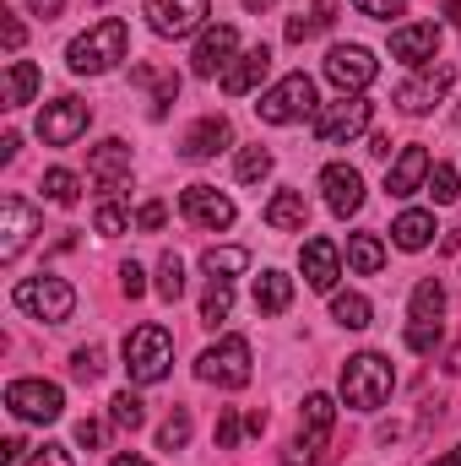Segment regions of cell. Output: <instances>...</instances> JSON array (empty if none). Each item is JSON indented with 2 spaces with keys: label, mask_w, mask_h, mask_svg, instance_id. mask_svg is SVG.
Wrapping results in <instances>:
<instances>
[{
  "label": "cell",
  "mask_w": 461,
  "mask_h": 466,
  "mask_svg": "<svg viewBox=\"0 0 461 466\" xmlns=\"http://www.w3.org/2000/svg\"><path fill=\"white\" fill-rule=\"evenodd\" d=\"M396 390V369L380 352H353L343 363V401L353 412H380Z\"/></svg>",
  "instance_id": "6da1fadb"
},
{
  "label": "cell",
  "mask_w": 461,
  "mask_h": 466,
  "mask_svg": "<svg viewBox=\"0 0 461 466\" xmlns=\"http://www.w3.org/2000/svg\"><path fill=\"white\" fill-rule=\"evenodd\" d=\"M125 44H130L125 22H119V16H104L98 27H87L82 38H71L66 66H71L77 76H104V71H115L119 60H125Z\"/></svg>",
  "instance_id": "7a4b0ae2"
},
{
  "label": "cell",
  "mask_w": 461,
  "mask_h": 466,
  "mask_svg": "<svg viewBox=\"0 0 461 466\" xmlns=\"http://www.w3.org/2000/svg\"><path fill=\"white\" fill-rule=\"evenodd\" d=\"M125 374H130V385H158L163 374H169V363H174V337L163 331V326H136L130 337H125Z\"/></svg>",
  "instance_id": "3957f363"
},
{
  "label": "cell",
  "mask_w": 461,
  "mask_h": 466,
  "mask_svg": "<svg viewBox=\"0 0 461 466\" xmlns=\"http://www.w3.org/2000/svg\"><path fill=\"white\" fill-rule=\"evenodd\" d=\"M11 304H16L22 315L44 320V326H60V320H71V309H77V288H71L66 277H27V282L11 288Z\"/></svg>",
  "instance_id": "277c9868"
},
{
  "label": "cell",
  "mask_w": 461,
  "mask_h": 466,
  "mask_svg": "<svg viewBox=\"0 0 461 466\" xmlns=\"http://www.w3.org/2000/svg\"><path fill=\"white\" fill-rule=\"evenodd\" d=\"M255 115L266 119V125H293V119H310V115H321V104H315V82H310L304 71H293V76H282L277 87H266V93H261V104H255Z\"/></svg>",
  "instance_id": "5b68a950"
},
{
  "label": "cell",
  "mask_w": 461,
  "mask_h": 466,
  "mask_svg": "<svg viewBox=\"0 0 461 466\" xmlns=\"http://www.w3.org/2000/svg\"><path fill=\"white\" fill-rule=\"evenodd\" d=\"M332 423H337V401H332L326 390H310V396H304V434L288 445V461L282 466H315L321 461V451H326V440H332Z\"/></svg>",
  "instance_id": "8992f818"
},
{
  "label": "cell",
  "mask_w": 461,
  "mask_h": 466,
  "mask_svg": "<svg viewBox=\"0 0 461 466\" xmlns=\"http://www.w3.org/2000/svg\"><path fill=\"white\" fill-rule=\"evenodd\" d=\"M369 115H374V104H369L364 93H343L337 104H326V109L315 115V141H321V147H343V141H353V136L369 130Z\"/></svg>",
  "instance_id": "52a82bcc"
},
{
  "label": "cell",
  "mask_w": 461,
  "mask_h": 466,
  "mask_svg": "<svg viewBox=\"0 0 461 466\" xmlns=\"http://www.w3.org/2000/svg\"><path fill=\"white\" fill-rule=\"evenodd\" d=\"M196 374H201L207 385H223V390L250 385V342H244V337H223L218 348H207L196 358Z\"/></svg>",
  "instance_id": "ba28073f"
},
{
  "label": "cell",
  "mask_w": 461,
  "mask_h": 466,
  "mask_svg": "<svg viewBox=\"0 0 461 466\" xmlns=\"http://www.w3.org/2000/svg\"><path fill=\"white\" fill-rule=\"evenodd\" d=\"M5 407L22 418V423H55L66 412V390L49 385V380H11L5 385Z\"/></svg>",
  "instance_id": "9c48e42d"
},
{
  "label": "cell",
  "mask_w": 461,
  "mask_h": 466,
  "mask_svg": "<svg viewBox=\"0 0 461 466\" xmlns=\"http://www.w3.org/2000/svg\"><path fill=\"white\" fill-rule=\"evenodd\" d=\"M141 11H147V22H152L158 38H190V33L207 27L212 0H147Z\"/></svg>",
  "instance_id": "30bf717a"
},
{
  "label": "cell",
  "mask_w": 461,
  "mask_h": 466,
  "mask_svg": "<svg viewBox=\"0 0 461 466\" xmlns=\"http://www.w3.org/2000/svg\"><path fill=\"white\" fill-rule=\"evenodd\" d=\"M374 55L364 49V44H332L326 49V82L337 87V93H364L369 82H374Z\"/></svg>",
  "instance_id": "8fae6325"
},
{
  "label": "cell",
  "mask_w": 461,
  "mask_h": 466,
  "mask_svg": "<svg viewBox=\"0 0 461 466\" xmlns=\"http://www.w3.org/2000/svg\"><path fill=\"white\" fill-rule=\"evenodd\" d=\"M87 119H93V109L82 98H55V104L38 109V136L49 147H71L77 136H87Z\"/></svg>",
  "instance_id": "7c38bea8"
},
{
  "label": "cell",
  "mask_w": 461,
  "mask_h": 466,
  "mask_svg": "<svg viewBox=\"0 0 461 466\" xmlns=\"http://www.w3.org/2000/svg\"><path fill=\"white\" fill-rule=\"evenodd\" d=\"M233 60H239V33H233L229 22L201 27V38H196V49H190V71H196V76H223Z\"/></svg>",
  "instance_id": "4fadbf2b"
},
{
  "label": "cell",
  "mask_w": 461,
  "mask_h": 466,
  "mask_svg": "<svg viewBox=\"0 0 461 466\" xmlns=\"http://www.w3.org/2000/svg\"><path fill=\"white\" fill-rule=\"evenodd\" d=\"M38 207H27L22 196H5L0 201V260H16L27 244H33V233H38Z\"/></svg>",
  "instance_id": "5bb4252c"
},
{
  "label": "cell",
  "mask_w": 461,
  "mask_h": 466,
  "mask_svg": "<svg viewBox=\"0 0 461 466\" xmlns=\"http://www.w3.org/2000/svg\"><path fill=\"white\" fill-rule=\"evenodd\" d=\"M179 212L196 223V228H233V201L218 190V185H185V196H179Z\"/></svg>",
  "instance_id": "9a60e30c"
},
{
  "label": "cell",
  "mask_w": 461,
  "mask_h": 466,
  "mask_svg": "<svg viewBox=\"0 0 461 466\" xmlns=\"http://www.w3.org/2000/svg\"><path fill=\"white\" fill-rule=\"evenodd\" d=\"M391 55H396L402 66L424 71V66L440 55V22H407V27H396V33H391Z\"/></svg>",
  "instance_id": "2e32d148"
},
{
  "label": "cell",
  "mask_w": 461,
  "mask_h": 466,
  "mask_svg": "<svg viewBox=\"0 0 461 466\" xmlns=\"http://www.w3.org/2000/svg\"><path fill=\"white\" fill-rule=\"evenodd\" d=\"M451 82H456V71L451 66H435V71H424V76H413V82H402L396 87V104H402V115H429L446 93H451Z\"/></svg>",
  "instance_id": "e0dca14e"
},
{
  "label": "cell",
  "mask_w": 461,
  "mask_h": 466,
  "mask_svg": "<svg viewBox=\"0 0 461 466\" xmlns=\"http://www.w3.org/2000/svg\"><path fill=\"white\" fill-rule=\"evenodd\" d=\"M429 168H435L429 147H402L396 163H391V174H385V196H418L429 185Z\"/></svg>",
  "instance_id": "ac0fdd59"
},
{
  "label": "cell",
  "mask_w": 461,
  "mask_h": 466,
  "mask_svg": "<svg viewBox=\"0 0 461 466\" xmlns=\"http://www.w3.org/2000/svg\"><path fill=\"white\" fill-rule=\"evenodd\" d=\"M321 190H326V207H332L337 218H353V212L364 207V174H358L353 163H332V168L321 174Z\"/></svg>",
  "instance_id": "d6986e66"
},
{
  "label": "cell",
  "mask_w": 461,
  "mask_h": 466,
  "mask_svg": "<svg viewBox=\"0 0 461 466\" xmlns=\"http://www.w3.org/2000/svg\"><path fill=\"white\" fill-rule=\"evenodd\" d=\"M304 282L315 288V293H332L337 288V277H343V249L332 244V238H304Z\"/></svg>",
  "instance_id": "ffe728a7"
},
{
  "label": "cell",
  "mask_w": 461,
  "mask_h": 466,
  "mask_svg": "<svg viewBox=\"0 0 461 466\" xmlns=\"http://www.w3.org/2000/svg\"><path fill=\"white\" fill-rule=\"evenodd\" d=\"M87 174L98 179V190H104V196H115L119 185H125V174H130V147H125L119 136L98 141V147H93V157H87Z\"/></svg>",
  "instance_id": "44dd1931"
},
{
  "label": "cell",
  "mask_w": 461,
  "mask_h": 466,
  "mask_svg": "<svg viewBox=\"0 0 461 466\" xmlns=\"http://www.w3.org/2000/svg\"><path fill=\"white\" fill-rule=\"evenodd\" d=\"M266 71H271V49H266V44H255V49H244L229 71H223V93H229V98L255 93V87L266 82Z\"/></svg>",
  "instance_id": "7402d4cb"
},
{
  "label": "cell",
  "mask_w": 461,
  "mask_h": 466,
  "mask_svg": "<svg viewBox=\"0 0 461 466\" xmlns=\"http://www.w3.org/2000/svg\"><path fill=\"white\" fill-rule=\"evenodd\" d=\"M229 141H233V125L223 115H207V119H196V125H190V136H185V147H179V152H185L190 163H207V157H218Z\"/></svg>",
  "instance_id": "603a6c76"
},
{
  "label": "cell",
  "mask_w": 461,
  "mask_h": 466,
  "mask_svg": "<svg viewBox=\"0 0 461 466\" xmlns=\"http://www.w3.org/2000/svg\"><path fill=\"white\" fill-rule=\"evenodd\" d=\"M304 223H310V201H304V190H277V196L266 201V228L299 233Z\"/></svg>",
  "instance_id": "cb8c5ba5"
},
{
  "label": "cell",
  "mask_w": 461,
  "mask_h": 466,
  "mask_svg": "<svg viewBox=\"0 0 461 466\" xmlns=\"http://www.w3.org/2000/svg\"><path fill=\"white\" fill-rule=\"evenodd\" d=\"M288 304H293V277L277 271V266H266V271L255 277V309H261V315H282Z\"/></svg>",
  "instance_id": "d4e9b609"
},
{
  "label": "cell",
  "mask_w": 461,
  "mask_h": 466,
  "mask_svg": "<svg viewBox=\"0 0 461 466\" xmlns=\"http://www.w3.org/2000/svg\"><path fill=\"white\" fill-rule=\"evenodd\" d=\"M435 212H424V207H413V212H402L396 223H391V238H396V249H429V238H435Z\"/></svg>",
  "instance_id": "484cf974"
},
{
  "label": "cell",
  "mask_w": 461,
  "mask_h": 466,
  "mask_svg": "<svg viewBox=\"0 0 461 466\" xmlns=\"http://www.w3.org/2000/svg\"><path fill=\"white\" fill-rule=\"evenodd\" d=\"M33 93H38V66L33 60H11L5 66V109L33 104Z\"/></svg>",
  "instance_id": "4316f807"
},
{
  "label": "cell",
  "mask_w": 461,
  "mask_h": 466,
  "mask_svg": "<svg viewBox=\"0 0 461 466\" xmlns=\"http://www.w3.org/2000/svg\"><path fill=\"white\" fill-rule=\"evenodd\" d=\"M347 266H353L358 277H374V271L385 266V244H380L374 233H353V238H347Z\"/></svg>",
  "instance_id": "83f0119b"
},
{
  "label": "cell",
  "mask_w": 461,
  "mask_h": 466,
  "mask_svg": "<svg viewBox=\"0 0 461 466\" xmlns=\"http://www.w3.org/2000/svg\"><path fill=\"white\" fill-rule=\"evenodd\" d=\"M244 266H250V249H239V244H223V249H207V255H201V271H207L212 282H233Z\"/></svg>",
  "instance_id": "f1b7e54d"
},
{
  "label": "cell",
  "mask_w": 461,
  "mask_h": 466,
  "mask_svg": "<svg viewBox=\"0 0 461 466\" xmlns=\"http://www.w3.org/2000/svg\"><path fill=\"white\" fill-rule=\"evenodd\" d=\"M369 315H374V309H369V299H364V293H332V320H337V326L364 331V326H369Z\"/></svg>",
  "instance_id": "f546056e"
},
{
  "label": "cell",
  "mask_w": 461,
  "mask_h": 466,
  "mask_svg": "<svg viewBox=\"0 0 461 466\" xmlns=\"http://www.w3.org/2000/svg\"><path fill=\"white\" fill-rule=\"evenodd\" d=\"M440 315H446V288L435 277H424L413 288V320H440Z\"/></svg>",
  "instance_id": "4dcf8cb0"
},
{
  "label": "cell",
  "mask_w": 461,
  "mask_h": 466,
  "mask_svg": "<svg viewBox=\"0 0 461 466\" xmlns=\"http://www.w3.org/2000/svg\"><path fill=\"white\" fill-rule=\"evenodd\" d=\"M44 196H49L55 207H77V196H82V179H77L71 168H49V174H44Z\"/></svg>",
  "instance_id": "1f68e13d"
},
{
  "label": "cell",
  "mask_w": 461,
  "mask_h": 466,
  "mask_svg": "<svg viewBox=\"0 0 461 466\" xmlns=\"http://www.w3.org/2000/svg\"><path fill=\"white\" fill-rule=\"evenodd\" d=\"M152 288H158L163 304H179V293H185V266H179V255H163V260H158V282H152Z\"/></svg>",
  "instance_id": "d6a6232c"
},
{
  "label": "cell",
  "mask_w": 461,
  "mask_h": 466,
  "mask_svg": "<svg viewBox=\"0 0 461 466\" xmlns=\"http://www.w3.org/2000/svg\"><path fill=\"white\" fill-rule=\"evenodd\" d=\"M109 418H115L119 429H130V434H136V429L147 423V401H141L136 390H119L115 401H109Z\"/></svg>",
  "instance_id": "836d02e7"
},
{
  "label": "cell",
  "mask_w": 461,
  "mask_h": 466,
  "mask_svg": "<svg viewBox=\"0 0 461 466\" xmlns=\"http://www.w3.org/2000/svg\"><path fill=\"white\" fill-rule=\"evenodd\" d=\"M233 174H239V185H261V179L271 174V152H266V147H244L239 163H233Z\"/></svg>",
  "instance_id": "e575fe53"
},
{
  "label": "cell",
  "mask_w": 461,
  "mask_h": 466,
  "mask_svg": "<svg viewBox=\"0 0 461 466\" xmlns=\"http://www.w3.org/2000/svg\"><path fill=\"white\" fill-rule=\"evenodd\" d=\"M229 309H233V282H212L207 299H201V320H207V326H223Z\"/></svg>",
  "instance_id": "d590c367"
},
{
  "label": "cell",
  "mask_w": 461,
  "mask_h": 466,
  "mask_svg": "<svg viewBox=\"0 0 461 466\" xmlns=\"http://www.w3.org/2000/svg\"><path fill=\"white\" fill-rule=\"evenodd\" d=\"M424 190H429V196H435L440 207H451V201L461 196V179H456V168H451V163H435V168H429V185H424Z\"/></svg>",
  "instance_id": "8d00e7d4"
},
{
  "label": "cell",
  "mask_w": 461,
  "mask_h": 466,
  "mask_svg": "<svg viewBox=\"0 0 461 466\" xmlns=\"http://www.w3.org/2000/svg\"><path fill=\"white\" fill-rule=\"evenodd\" d=\"M158 445H163V451H185V445H190V412H185V407L169 412V423L158 429Z\"/></svg>",
  "instance_id": "74e56055"
},
{
  "label": "cell",
  "mask_w": 461,
  "mask_h": 466,
  "mask_svg": "<svg viewBox=\"0 0 461 466\" xmlns=\"http://www.w3.org/2000/svg\"><path fill=\"white\" fill-rule=\"evenodd\" d=\"M174 98H179V76H174V71H169V76H152V119L169 115Z\"/></svg>",
  "instance_id": "f35d334b"
},
{
  "label": "cell",
  "mask_w": 461,
  "mask_h": 466,
  "mask_svg": "<svg viewBox=\"0 0 461 466\" xmlns=\"http://www.w3.org/2000/svg\"><path fill=\"white\" fill-rule=\"evenodd\" d=\"M71 374L93 385V380L104 374V352H98V348H77V352H71Z\"/></svg>",
  "instance_id": "ab89813d"
},
{
  "label": "cell",
  "mask_w": 461,
  "mask_h": 466,
  "mask_svg": "<svg viewBox=\"0 0 461 466\" xmlns=\"http://www.w3.org/2000/svg\"><path fill=\"white\" fill-rule=\"evenodd\" d=\"M435 342H440V320H413L407 326V348L413 352H435Z\"/></svg>",
  "instance_id": "60d3db41"
},
{
  "label": "cell",
  "mask_w": 461,
  "mask_h": 466,
  "mask_svg": "<svg viewBox=\"0 0 461 466\" xmlns=\"http://www.w3.org/2000/svg\"><path fill=\"white\" fill-rule=\"evenodd\" d=\"M93 228L104 233V238H119V233H125V212H119L115 201H104V207H98V218H93Z\"/></svg>",
  "instance_id": "b9f144b4"
},
{
  "label": "cell",
  "mask_w": 461,
  "mask_h": 466,
  "mask_svg": "<svg viewBox=\"0 0 461 466\" xmlns=\"http://www.w3.org/2000/svg\"><path fill=\"white\" fill-rule=\"evenodd\" d=\"M119 293H125V299H141V293H147V271H141L136 260L119 266Z\"/></svg>",
  "instance_id": "7bdbcfd3"
},
{
  "label": "cell",
  "mask_w": 461,
  "mask_h": 466,
  "mask_svg": "<svg viewBox=\"0 0 461 466\" xmlns=\"http://www.w3.org/2000/svg\"><path fill=\"white\" fill-rule=\"evenodd\" d=\"M364 16H380V22H391V16H402L407 11V0H353Z\"/></svg>",
  "instance_id": "ee69618b"
},
{
  "label": "cell",
  "mask_w": 461,
  "mask_h": 466,
  "mask_svg": "<svg viewBox=\"0 0 461 466\" xmlns=\"http://www.w3.org/2000/svg\"><path fill=\"white\" fill-rule=\"evenodd\" d=\"M239 434H244V423H239V412H223V418H218V451H233V445H239Z\"/></svg>",
  "instance_id": "f6af8a7d"
},
{
  "label": "cell",
  "mask_w": 461,
  "mask_h": 466,
  "mask_svg": "<svg viewBox=\"0 0 461 466\" xmlns=\"http://www.w3.org/2000/svg\"><path fill=\"white\" fill-rule=\"evenodd\" d=\"M163 223H169V207H163V201H147V207L136 212V228H147V233H158Z\"/></svg>",
  "instance_id": "bcb514c9"
},
{
  "label": "cell",
  "mask_w": 461,
  "mask_h": 466,
  "mask_svg": "<svg viewBox=\"0 0 461 466\" xmlns=\"http://www.w3.org/2000/svg\"><path fill=\"white\" fill-rule=\"evenodd\" d=\"M22 466H71V451L66 445H44V451H33Z\"/></svg>",
  "instance_id": "7dc6e473"
},
{
  "label": "cell",
  "mask_w": 461,
  "mask_h": 466,
  "mask_svg": "<svg viewBox=\"0 0 461 466\" xmlns=\"http://www.w3.org/2000/svg\"><path fill=\"white\" fill-rule=\"evenodd\" d=\"M77 445L98 451V445H104V423H98V418H82V423H77Z\"/></svg>",
  "instance_id": "c3c4849f"
},
{
  "label": "cell",
  "mask_w": 461,
  "mask_h": 466,
  "mask_svg": "<svg viewBox=\"0 0 461 466\" xmlns=\"http://www.w3.org/2000/svg\"><path fill=\"white\" fill-rule=\"evenodd\" d=\"M310 22H315V27H332V22H337V0H315Z\"/></svg>",
  "instance_id": "681fc988"
},
{
  "label": "cell",
  "mask_w": 461,
  "mask_h": 466,
  "mask_svg": "<svg viewBox=\"0 0 461 466\" xmlns=\"http://www.w3.org/2000/svg\"><path fill=\"white\" fill-rule=\"evenodd\" d=\"M310 33H315V22H310V16H293V22H288V44H304Z\"/></svg>",
  "instance_id": "f907efd6"
},
{
  "label": "cell",
  "mask_w": 461,
  "mask_h": 466,
  "mask_svg": "<svg viewBox=\"0 0 461 466\" xmlns=\"http://www.w3.org/2000/svg\"><path fill=\"white\" fill-rule=\"evenodd\" d=\"M0 38H5V49H22V38H27V27H22L16 16H5V33H0Z\"/></svg>",
  "instance_id": "816d5d0a"
},
{
  "label": "cell",
  "mask_w": 461,
  "mask_h": 466,
  "mask_svg": "<svg viewBox=\"0 0 461 466\" xmlns=\"http://www.w3.org/2000/svg\"><path fill=\"white\" fill-rule=\"evenodd\" d=\"M27 5H33L44 22H49V16H60V5H66V0H27Z\"/></svg>",
  "instance_id": "f5cc1de1"
},
{
  "label": "cell",
  "mask_w": 461,
  "mask_h": 466,
  "mask_svg": "<svg viewBox=\"0 0 461 466\" xmlns=\"http://www.w3.org/2000/svg\"><path fill=\"white\" fill-rule=\"evenodd\" d=\"M22 451H27L22 440H5V445H0V461H5V466H11V461H22Z\"/></svg>",
  "instance_id": "db71d44e"
},
{
  "label": "cell",
  "mask_w": 461,
  "mask_h": 466,
  "mask_svg": "<svg viewBox=\"0 0 461 466\" xmlns=\"http://www.w3.org/2000/svg\"><path fill=\"white\" fill-rule=\"evenodd\" d=\"M369 152L374 157H391V136H369Z\"/></svg>",
  "instance_id": "11a10c76"
},
{
  "label": "cell",
  "mask_w": 461,
  "mask_h": 466,
  "mask_svg": "<svg viewBox=\"0 0 461 466\" xmlns=\"http://www.w3.org/2000/svg\"><path fill=\"white\" fill-rule=\"evenodd\" d=\"M429 466H461V445H456V451H446V456H435Z\"/></svg>",
  "instance_id": "9f6ffc18"
},
{
  "label": "cell",
  "mask_w": 461,
  "mask_h": 466,
  "mask_svg": "<svg viewBox=\"0 0 461 466\" xmlns=\"http://www.w3.org/2000/svg\"><path fill=\"white\" fill-rule=\"evenodd\" d=\"M109 466H152V461H141V456H115Z\"/></svg>",
  "instance_id": "6f0895ef"
},
{
  "label": "cell",
  "mask_w": 461,
  "mask_h": 466,
  "mask_svg": "<svg viewBox=\"0 0 461 466\" xmlns=\"http://www.w3.org/2000/svg\"><path fill=\"white\" fill-rule=\"evenodd\" d=\"M446 16H451V22L461 27V0H446Z\"/></svg>",
  "instance_id": "680465c9"
},
{
  "label": "cell",
  "mask_w": 461,
  "mask_h": 466,
  "mask_svg": "<svg viewBox=\"0 0 461 466\" xmlns=\"http://www.w3.org/2000/svg\"><path fill=\"white\" fill-rule=\"evenodd\" d=\"M277 0H244V11H271Z\"/></svg>",
  "instance_id": "91938a15"
},
{
  "label": "cell",
  "mask_w": 461,
  "mask_h": 466,
  "mask_svg": "<svg viewBox=\"0 0 461 466\" xmlns=\"http://www.w3.org/2000/svg\"><path fill=\"white\" fill-rule=\"evenodd\" d=\"M446 369H451V374H461V348H451V358H446Z\"/></svg>",
  "instance_id": "94428289"
}]
</instances>
